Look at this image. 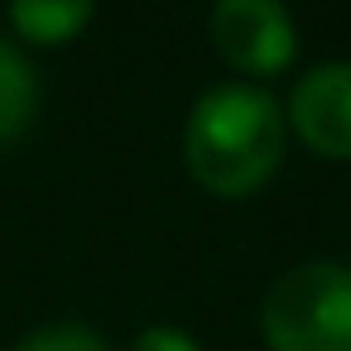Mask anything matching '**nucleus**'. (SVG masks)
Masks as SVG:
<instances>
[{
    "mask_svg": "<svg viewBox=\"0 0 351 351\" xmlns=\"http://www.w3.org/2000/svg\"><path fill=\"white\" fill-rule=\"evenodd\" d=\"M284 145H289L284 106L265 87H250V82H226L202 92L183 125L188 173L212 197L260 193L279 173Z\"/></svg>",
    "mask_w": 351,
    "mask_h": 351,
    "instance_id": "obj_1",
    "label": "nucleus"
},
{
    "mask_svg": "<svg viewBox=\"0 0 351 351\" xmlns=\"http://www.w3.org/2000/svg\"><path fill=\"white\" fill-rule=\"evenodd\" d=\"M269 351H351V265L303 260L284 269L260 303Z\"/></svg>",
    "mask_w": 351,
    "mask_h": 351,
    "instance_id": "obj_2",
    "label": "nucleus"
},
{
    "mask_svg": "<svg viewBox=\"0 0 351 351\" xmlns=\"http://www.w3.org/2000/svg\"><path fill=\"white\" fill-rule=\"evenodd\" d=\"M212 44L241 77H274L293 63L298 34L284 0H217L207 15Z\"/></svg>",
    "mask_w": 351,
    "mask_h": 351,
    "instance_id": "obj_3",
    "label": "nucleus"
},
{
    "mask_svg": "<svg viewBox=\"0 0 351 351\" xmlns=\"http://www.w3.org/2000/svg\"><path fill=\"white\" fill-rule=\"evenodd\" d=\"M289 130L322 159H351V63H317L284 106Z\"/></svg>",
    "mask_w": 351,
    "mask_h": 351,
    "instance_id": "obj_4",
    "label": "nucleus"
},
{
    "mask_svg": "<svg viewBox=\"0 0 351 351\" xmlns=\"http://www.w3.org/2000/svg\"><path fill=\"white\" fill-rule=\"evenodd\" d=\"M92 5L97 0H10V29L25 44L63 49L87 29Z\"/></svg>",
    "mask_w": 351,
    "mask_h": 351,
    "instance_id": "obj_5",
    "label": "nucleus"
},
{
    "mask_svg": "<svg viewBox=\"0 0 351 351\" xmlns=\"http://www.w3.org/2000/svg\"><path fill=\"white\" fill-rule=\"evenodd\" d=\"M34 116H39V73L10 39H0V145L25 140Z\"/></svg>",
    "mask_w": 351,
    "mask_h": 351,
    "instance_id": "obj_6",
    "label": "nucleus"
},
{
    "mask_svg": "<svg viewBox=\"0 0 351 351\" xmlns=\"http://www.w3.org/2000/svg\"><path fill=\"white\" fill-rule=\"evenodd\" d=\"M15 351H111V341L87 322H49L15 341Z\"/></svg>",
    "mask_w": 351,
    "mask_h": 351,
    "instance_id": "obj_7",
    "label": "nucleus"
},
{
    "mask_svg": "<svg viewBox=\"0 0 351 351\" xmlns=\"http://www.w3.org/2000/svg\"><path fill=\"white\" fill-rule=\"evenodd\" d=\"M130 351H202V346L193 341V332L169 327V322H154V327H145V332L130 341Z\"/></svg>",
    "mask_w": 351,
    "mask_h": 351,
    "instance_id": "obj_8",
    "label": "nucleus"
}]
</instances>
